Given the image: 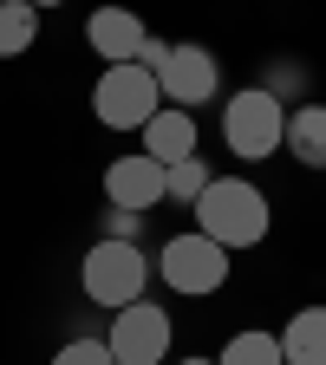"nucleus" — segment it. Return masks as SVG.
Returning <instances> with one entry per match:
<instances>
[{
    "mask_svg": "<svg viewBox=\"0 0 326 365\" xmlns=\"http://www.w3.org/2000/svg\"><path fill=\"white\" fill-rule=\"evenodd\" d=\"M196 228L209 242H222L228 255L235 248H255L268 228H274V209H268V196H261V182H248V176H209V190L196 196Z\"/></svg>",
    "mask_w": 326,
    "mask_h": 365,
    "instance_id": "1",
    "label": "nucleus"
},
{
    "mask_svg": "<svg viewBox=\"0 0 326 365\" xmlns=\"http://www.w3.org/2000/svg\"><path fill=\"white\" fill-rule=\"evenodd\" d=\"M281 137H287V105L274 98V91H261V85L228 91V105H222V144H228L235 163H268L274 150H281Z\"/></svg>",
    "mask_w": 326,
    "mask_h": 365,
    "instance_id": "2",
    "label": "nucleus"
},
{
    "mask_svg": "<svg viewBox=\"0 0 326 365\" xmlns=\"http://www.w3.org/2000/svg\"><path fill=\"white\" fill-rule=\"evenodd\" d=\"M78 287H85L91 307L118 313V307H131V300H144L151 261H144V248H137V242H105V235H98V242L85 248V261H78Z\"/></svg>",
    "mask_w": 326,
    "mask_h": 365,
    "instance_id": "3",
    "label": "nucleus"
},
{
    "mask_svg": "<svg viewBox=\"0 0 326 365\" xmlns=\"http://www.w3.org/2000/svg\"><path fill=\"white\" fill-rule=\"evenodd\" d=\"M157 274H163V287L170 294H222L228 287V274H235V255H228L222 242H209L203 228H190V235H170L163 255H157Z\"/></svg>",
    "mask_w": 326,
    "mask_h": 365,
    "instance_id": "4",
    "label": "nucleus"
},
{
    "mask_svg": "<svg viewBox=\"0 0 326 365\" xmlns=\"http://www.w3.org/2000/svg\"><path fill=\"white\" fill-rule=\"evenodd\" d=\"M91 111H98L105 130H144L157 111H163V91H157V72L144 66H105L98 85H91Z\"/></svg>",
    "mask_w": 326,
    "mask_h": 365,
    "instance_id": "5",
    "label": "nucleus"
},
{
    "mask_svg": "<svg viewBox=\"0 0 326 365\" xmlns=\"http://www.w3.org/2000/svg\"><path fill=\"white\" fill-rule=\"evenodd\" d=\"M118 365H163L170 359V313L157 300H131L111 313V333H105Z\"/></svg>",
    "mask_w": 326,
    "mask_h": 365,
    "instance_id": "6",
    "label": "nucleus"
},
{
    "mask_svg": "<svg viewBox=\"0 0 326 365\" xmlns=\"http://www.w3.org/2000/svg\"><path fill=\"white\" fill-rule=\"evenodd\" d=\"M157 91H163V105H176V111L209 105L215 91H222V59L209 53L203 39H183V46H170V59L157 66Z\"/></svg>",
    "mask_w": 326,
    "mask_h": 365,
    "instance_id": "7",
    "label": "nucleus"
},
{
    "mask_svg": "<svg viewBox=\"0 0 326 365\" xmlns=\"http://www.w3.org/2000/svg\"><path fill=\"white\" fill-rule=\"evenodd\" d=\"M105 202L111 209H137V215H151L163 202V163L144 157V150H131L118 163H105Z\"/></svg>",
    "mask_w": 326,
    "mask_h": 365,
    "instance_id": "8",
    "label": "nucleus"
},
{
    "mask_svg": "<svg viewBox=\"0 0 326 365\" xmlns=\"http://www.w3.org/2000/svg\"><path fill=\"white\" fill-rule=\"evenodd\" d=\"M144 39H151V26L137 20L131 7H98V14L85 20V46H91L105 66H131L137 53H144Z\"/></svg>",
    "mask_w": 326,
    "mask_h": 365,
    "instance_id": "9",
    "label": "nucleus"
},
{
    "mask_svg": "<svg viewBox=\"0 0 326 365\" xmlns=\"http://www.w3.org/2000/svg\"><path fill=\"white\" fill-rule=\"evenodd\" d=\"M137 137H144V157H157L163 170L170 163H183V157H196V111H176V105H163L144 130H137Z\"/></svg>",
    "mask_w": 326,
    "mask_h": 365,
    "instance_id": "10",
    "label": "nucleus"
},
{
    "mask_svg": "<svg viewBox=\"0 0 326 365\" xmlns=\"http://www.w3.org/2000/svg\"><path fill=\"white\" fill-rule=\"evenodd\" d=\"M281 150L307 170H326V105H294L287 111V137H281Z\"/></svg>",
    "mask_w": 326,
    "mask_h": 365,
    "instance_id": "11",
    "label": "nucleus"
},
{
    "mask_svg": "<svg viewBox=\"0 0 326 365\" xmlns=\"http://www.w3.org/2000/svg\"><path fill=\"white\" fill-rule=\"evenodd\" d=\"M274 339H281L287 365H326V307H300Z\"/></svg>",
    "mask_w": 326,
    "mask_h": 365,
    "instance_id": "12",
    "label": "nucleus"
},
{
    "mask_svg": "<svg viewBox=\"0 0 326 365\" xmlns=\"http://www.w3.org/2000/svg\"><path fill=\"white\" fill-rule=\"evenodd\" d=\"M33 39H39V7H26V0H0V59L33 53Z\"/></svg>",
    "mask_w": 326,
    "mask_h": 365,
    "instance_id": "13",
    "label": "nucleus"
},
{
    "mask_svg": "<svg viewBox=\"0 0 326 365\" xmlns=\"http://www.w3.org/2000/svg\"><path fill=\"white\" fill-rule=\"evenodd\" d=\"M215 365H287V359H281V339H274V333L248 327V333H235L215 352Z\"/></svg>",
    "mask_w": 326,
    "mask_h": 365,
    "instance_id": "14",
    "label": "nucleus"
},
{
    "mask_svg": "<svg viewBox=\"0 0 326 365\" xmlns=\"http://www.w3.org/2000/svg\"><path fill=\"white\" fill-rule=\"evenodd\" d=\"M209 190V163L203 157H183L163 170V202H183V209H196V196Z\"/></svg>",
    "mask_w": 326,
    "mask_h": 365,
    "instance_id": "15",
    "label": "nucleus"
},
{
    "mask_svg": "<svg viewBox=\"0 0 326 365\" xmlns=\"http://www.w3.org/2000/svg\"><path fill=\"white\" fill-rule=\"evenodd\" d=\"M261 91H274V98H281L287 111L313 98V85H307V72H300L294 59H274V66H268V78H261Z\"/></svg>",
    "mask_w": 326,
    "mask_h": 365,
    "instance_id": "16",
    "label": "nucleus"
},
{
    "mask_svg": "<svg viewBox=\"0 0 326 365\" xmlns=\"http://www.w3.org/2000/svg\"><path fill=\"white\" fill-rule=\"evenodd\" d=\"M53 365H118V359H111V346H105V339L78 333V339H66V346L53 352Z\"/></svg>",
    "mask_w": 326,
    "mask_h": 365,
    "instance_id": "17",
    "label": "nucleus"
},
{
    "mask_svg": "<svg viewBox=\"0 0 326 365\" xmlns=\"http://www.w3.org/2000/svg\"><path fill=\"white\" fill-rule=\"evenodd\" d=\"M98 235L105 242H137V235H144V215H137V209H105Z\"/></svg>",
    "mask_w": 326,
    "mask_h": 365,
    "instance_id": "18",
    "label": "nucleus"
},
{
    "mask_svg": "<svg viewBox=\"0 0 326 365\" xmlns=\"http://www.w3.org/2000/svg\"><path fill=\"white\" fill-rule=\"evenodd\" d=\"M26 7H39V14H46V7H66V0H26Z\"/></svg>",
    "mask_w": 326,
    "mask_h": 365,
    "instance_id": "19",
    "label": "nucleus"
},
{
    "mask_svg": "<svg viewBox=\"0 0 326 365\" xmlns=\"http://www.w3.org/2000/svg\"><path fill=\"white\" fill-rule=\"evenodd\" d=\"M183 365H215V359H183Z\"/></svg>",
    "mask_w": 326,
    "mask_h": 365,
    "instance_id": "20",
    "label": "nucleus"
}]
</instances>
